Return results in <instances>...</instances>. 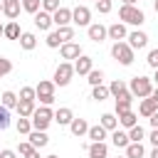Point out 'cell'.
I'll return each mask as SVG.
<instances>
[{
  "label": "cell",
  "mask_w": 158,
  "mask_h": 158,
  "mask_svg": "<svg viewBox=\"0 0 158 158\" xmlns=\"http://www.w3.org/2000/svg\"><path fill=\"white\" fill-rule=\"evenodd\" d=\"M101 126L106 131H116L118 128V116L116 114H101Z\"/></svg>",
  "instance_id": "83f0119b"
},
{
  "label": "cell",
  "mask_w": 158,
  "mask_h": 158,
  "mask_svg": "<svg viewBox=\"0 0 158 158\" xmlns=\"http://www.w3.org/2000/svg\"><path fill=\"white\" fill-rule=\"evenodd\" d=\"M22 10V0H2V15L7 20H17Z\"/></svg>",
  "instance_id": "ba28073f"
},
{
  "label": "cell",
  "mask_w": 158,
  "mask_h": 158,
  "mask_svg": "<svg viewBox=\"0 0 158 158\" xmlns=\"http://www.w3.org/2000/svg\"><path fill=\"white\" fill-rule=\"evenodd\" d=\"M47 47H52V49H57V47H62V40H59V35H57V30L47 35Z\"/></svg>",
  "instance_id": "60d3db41"
},
{
  "label": "cell",
  "mask_w": 158,
  "mask_h": 158,
  "mask_svg": "<svg viewBox=\"0 0 158 158\" xmlns=\"http://www.w3.org/2000/svg\"><path fill=\"white\" fill-rule=\"evenodd\" d=\"M151 158H158V148H153V151H151Z\"/></svg>",
  "instance_id": "f5cc1de1"
},
{
  "label": "cell",
  "mask_w": 158,
  "mask_h": 158,
  "mask_svg": "<svg viewBox=\"0 0 158 158\" xmlns=\"http://www.w3.org/2000/svg\"><path fill=\"white\" fill-rule=\"evenodd\" d=\"M86 77H89L86 81H89L91 86H101V81H104V72H101V69H91Z\"/></svg>",
  "instance_id": "d590c367"
},
{
  "label": "cell",
  "mask_w": 158,
  "mask_h": 158,
  "mask_svg": "<svg viewBox=\"0 0 158 158\" xmlns=\"http://www.w3.org/2000/svg\"><path fill=\"white\" fill-rule=\"evenodd\" d=\"M118 20L126 22V25L141 27V25L146 22V15H143V10L136 7V5H121V10H118Z\"/></svg>",
  "instance_id": "6da1fadb"
},
{
  "label": "cell",
  "mask_w": 158,
  "mask_h": 158,
  "mask_svg": "<svg viewBox=\"0 0 158 158\" xmlns=\"http://www.w3.org/2000/svg\"><path fill=\"white\" fill-rule=\"evenodd\" d=\"M15 128H17V133H22V136H30L32 133V121L30 118H17V123H15Z\"/></svg>",
  "instance_id": "d6a6232c"
},
{
  "label": "cell",
  "mask_w": 158,
  "mask_h": 158,
  "mask_svg": "<svg viewBox=\"0 0 158 158\" xmlns=\"http://www.w3.org/2000/svg\"><path fill=\"white\" fill-rule=\"evenodd\" d=\"M0 158H17V151H10V148H5V151H0Z\"/></svg>",
  "instance_id": "bcb514c9"
},
{
  "label": "cell",
  "mask_w": 158,
  "mask_h": 158,
  "mask_svg": "<svg viewBox=\"0 0 158 158\" xmlns=\"http://www.w3.org/2000/svg\"><path fill=\"white\" fill-rule=\"evenodd\" d=\"M27 141L32 143V148H44L49 143V136H47V131H35L32 128V133L27 136Z\"/></svg>",
  "instance_id": "9a60e30c"
},
{
  "label": "cell",
  "mask_w": 158,
  "mask_h": 158,
  "mask_svg": "<svg viewBox=\"0 0 158 158\" xmlns=\"http://www.w3.org/2000/svg\"><path fill=\"white\" fill-rule=\"evenodd\" d=\"M52 25H54V20H52V15H49V12L40 10V12L35 15V27H37V30H49Z\"/></svg>",
  "instance_id": "ac0fdd59"
},
{
  "label": "cell",
  "mask_w": 158,
  "mask_h": 158,
  "mask_svg": "<svg viewBox=\"0 0 158 158\" xmlns=\"http://www.w3.org/2000/svg\"><path fill=\"white\" fill-rule=\"evenodd\" d=\"M121 2H123V5H136L138 0H121Z\"/></svg>",
  "instance_id": "816d5d0a"
},
{
  "label": "cell",
  "mask_w": 158,
  "mask_h": 158,
  "mask_svg": "<svg viewBox=\"0 0 158 158\" xmlns=\"http://www.w3.org/2000/svg\"><path fill=\"white\" fill-rule=\"evenodd\" d=\"M148 121H151V126H153V128H158V111H156V114H153Z\"/></svg>",
  "instance_id": "681fc988"
},
{
  "label": "cell",
  "mask_w": 158,
  "mask_h": 158,
  "mask_svg": "<svg viewBox=\"0 0 158 158\" xmlns=\"http://www.w3.org/2000/svg\"><path fill=\"white\" fill-rule=\"evenodd\" d=\"M111 57H114L118 64H123V67L133 64V49L128 47V42H114V47H111Z\"/></svg>",
  "instance_id": "277c9868"
},
{
  "label": "cell",
  "mask_w": 158,
  "mask_h": 158,
  "mask_svg": "<svg viewBox=\"0 0 158 158\" xmlns=\"http://www.w3.org/2000/svg\"><path fill=\"white\" fill-rule=\"evenodd\" d=\"M69 131H72L77 138L86 136V133H89V121H86V118H74V121L69 123Z\"/></svg>",
  "instance_id": "e0dca14e"
},
{
  "label": "cell",
  "mask_w": 158,
  "mask_h": 158,
  "mask_svg": "<svg viewBox=\"0 0 158 158\" xmlns=\"http://www.w3.org/2000/svg\"><path fill=\"white\" fill-rule=\"evenodd\" d=\"M35 91H37V96H54V81L40 79V84L35 86Z\"/></svg>",
  "instance_id": "44dd1931"
},
{
  "label": "cell",
  "mask_w": 158,
  "mask_h": 158,
  "mask_svg": "<svg viewBox=\"0 0 158 158\" xmlns=\"http://www.w3.org/2000/svg\"><path fill=\"white\" fill-rule=\"evenodd\" d=\"M86 136L91 138V143H104V138H106V128H104L101 123L89 126V133H86Z\"/></svg>",
  "instance_id": "7402d4cb"
},
{
  "label": "cell",
  "mask_w": 158,
  "mask_h": 158,
  "mask_svg": "<svg viewBox=\"0 0 158 158\" xmlns=\"http://www.w3.org/2000/svg\"><path fill=\"white\" fill-rule=\"evenodd\" d=\"M153 81H156V86H158V69H156V74H153Z\"/></svg>",
  "instance_id": "11a10c76"
},
{
  "label": "cell",
  "mask_w": 158,
  "mask_h": 158,
  "mask_svg": "<svg viewBox=\"0 0 158 158\" xmlns=\"http://www.w3.org/2000/svg\"><path fill=\"white\" fill-rule=\"evenodd\" d=\"M59 52H62V59H79V57H81V47H79L77 42H67V44H62Z\"/></svg>",
  "instance_id": "8fae6325"
},
{
  "label": "cell",
  "mask_w": 158,
  "mask_h": 158,
  "mask_svg": "<svg viewBox=\"0 0 158 158\" xmlns=\"http://www.w3.org/2000/svg\"><path fill=\"white\" fill-rule=\"evenodd\" d=\"M109 146L106 143H89V158H106Z\"/></svg>",
  "instance_id": "cb8c5ba5"
},
{
  "label": "cell",
  "mask_w": 158,
  "mask_h": 158,
  "mask_svg": "<svg viewBox=\"0 0 158 158\" xmlns=\"http://www.w3.org/2000/svg\"><path fill=\"white\" fill-rule=\"evenodd\" d=\"M72 22L79 25V27H89V25H91V10H89L86 5H77V7L72 10Z\"/></svg>",
  "instance_id": "8992f818"
},
{
  "label": "cell",
  "mask_w": 158,
  "mask_h": 158,
  "mask_svg": "<svg viewBox=\"0 0 158 158\" xmlns=\"http://www.w3.org/2000/svg\"><path fill=\"white\" fill-rule=\"evenodd\" d=\"M30 151H32V143H30V141H22V143L17 146V153H20V156H25V153H30Z\"/></svg>",
  "instance_id": "f6af8a7d"
},
{
  "label": "cell",
  "mask_w": 158,
  "mask_h": 158,
  "mask_svg": "<svg viewBox=\"0 0 158 158\" xmlns=\"http://www.w3.org/2000/svg\"><path fill=\"white\" fill-rule=\"evenodd\" d=\"M118 123H121L123 128H133V126L138 123V116H136L133 111H123V114H118Z\"/></svg>",
  "instance_id": "484cf974"
},
{
  "label": "cell",
  "mask_w": 158,
  "mask_h": 158,
  "mask_svg": "<svg viewBox=\"0 0 158 158\" xmlns=\"http://www.w3.org/2000/svg\"><path fill=\"white\" fill-rule=\"evenodd\" d=\"M32 128L35 131H47V126L54 121V114H52V109L49 106H40V109H35V114H32Z\"/></svg>",
  "instance_id": "3957f363"
},
{
  "label": "cell",
  "mask_w": 158,
  "mask_h": 158,
  "mask_svg": "<svg viewBox=\"0 0 158 158\" xmlns=\"http://www.w3.org/2000/svg\"><path fill=\"white\" fill-rule=\"evenodd\" d=\"M94 2H99V0H94Z\"/></svg>",
  "instance_id": "94428289"
},
{
  "label": "cell",
  "mask_w": 158,
  "mask_h": 158,
  "mask_svg": "<svg viewBox=\"0 0 158 158\" xmlns=\"http://www.w3.org/2000/svg\"><path fill=\"white\" fill-rule=\"evenodd\" d=\"M156 111H158V106H156V101H153L151 96H148V99H141V104H138V114H141V116L151 118Z\"/></svg>",
  "instance_id": "d6986e66"
},
{
  "label": "cell",
  "mask_w": 158,
  "mask_h": 158,
  "mask_svg": "<svg viewBox=\"0 0 158 158\" xmlns=\"http://www.w3.org/2000/svg\"><path fill=\"white\" fill-rule=\"evenodd\" d=\"M20 25H17V20H10L7 25H5V37L7 40H20Z\"/></svg>",
  "instance_id": "f546056e"
},
{
  "label": "cell",
  "mask_w": 158,
  "mask_h": 158,
  "mask_svg": "<svg viewBox=\"0 0 158 158\" xmlns=\"http://www.w3.org/2000/svg\"><path fill=\"white\" fill-rule=\"evenodd\" d=\"M0 37H5V25L0 22Z\"/></svg>",
  "instance_id": "db71d44e"
},
{
  "label": "cell",
  "mask_w": 158,
  "mask_h": 158,
  "mask_svg": "<svg viewBox=\"0 0 158 158\" xmlns=\"http://www.w3.org/2000/svg\"><path fill=\"white\" fill-rule=\"evenodd\" d=\"M86 35H89V40L91 42H96V44H101L106 37H109V30L104 27V25H99V22H94V25H89L86 27Z\"/></svg>",
  "instance_id": "52a82bcc"
},
{
  "label": "cell",
  "mask_w": 158,
  "mask_h": 158,
  "mask_svg": "<svg viewBox=\"0 0 158 158\" xmlns=\"http://www.w3.org/2000/svg\"><path fill=\"white\" fill-rule=\"evenodd\" d=\"M128 91L133 96H138V99H148L153 94V79H148V77H133L131 84H128Z\"/></svg>",
  "instance_id": "7a4b0ae2"
},
{
  "label": "cell",
  "mask_w": 158,
  "mask_h": 158,
  "mask_svg": "<svg viewBox=\"0 0 158 158\" xmlns=\"http://www.w3.org/2000/svg\"><path fill=\"white\" fill-rule=\"evenodd\" d=\"M0 12H2V0H0Z\"/></svg>",
  "instance_id": "680465c9"
},
{
  "label": "cell",
  "mask_w": 158,
  "mask_h": 158,
  "mask_svg": "<svg viewBox=\"0 0 158 158\" xmlns=\"http://www.w3.org/2000/svg\"><path fill=\"white\" fill-rule=\"evenodd\" d=\"M96 10H99L101 15L111 12V0H99V2H96Z\"/></svg>",
  "instance_id": "7bdbcfd3"
},
{
  "label": "cell",
  "mask_w": 158,
  "mask_h": 158,
  "mask_svg": "<svg viewBox=\"0 0 158 158\" xmlns=\"http://www.w3.org/2000/svg\"><path fill=\"white\" fill-rule=\"evenodd\" d=\"M15 109H17V114H20L22 118H32V114H35L37 106H35V101H17Z\"/></svg>",
  "instance_id": "603a6c76"
},
{
  "label": "cell",
  "mask_w": 158,
  "mask_h": 158,
  "mask_svg": "<svg viewBox=\"0 0 158 158\" xmlns=\"http://www.w3.org/2000/svg\"><path fill=\"white\" fill-rule=\"evenodd\" d=\"M128 47L131 49H143L146 44H148V35L146 32H141V30H133V32H128Z\"/></svg>",
  "instance_id": "9c48e42d"
},
{
  "label": "cell",
  "mask_w": 158,
  "mask_h": 158,
  "mask_svg": "<svg viewBox=\"0 0 158 158\" xmlns=\"http://www.w3.org/2000/svg\"><path fill=\"white\" fill-rule=\"evenodd\" d=\"M146 62H148V67L158 69V49H151V52H148V59H146Z\"/></svg>",
  "instance_id": "ee69618b"
},
{
  "label": "cell",
  "mask_w": 158,
  "mask_h": 158,
  "mask_svg": "<svg viewBox=\"0 0 158 158\" xmlns=\"http://www.w3.org/2000/svg\"><path fill=\"white\" fill-rule=\"evenodd\" d=\"M7 126H10V109H5L0 104V131H5Z\"/></svg>",
  "instance_id": "ab89813d"
},
{
  "label": "cell",
  "mask_w": 158,
  "mask_h": 158,
  "mask_svg": "<svg viewBox=\"0 0 158 158\" xmlns=\"http://www.w3.org/2000/svg\"><path fill=\"white\" fill-rule=\"evenodd\" d=\"M17 101H20V96H17L15 91H2V96H0V104H2L5 109H15Z\"/></svg>",
  "instance_id": "4316f807"
},
{
  "label": "cell",
  "mask_w": 158,
  "mask_h": 158,
  "mask_svg": "<svg viewBox=\"0 0 158 158\" xmlns=\"http://www.w3.org/2000/svg\"><path fill=\"white\" fill-rule=\"evenodd\" d=\"M57 35H59L62 44H67V42L74 40V27H57Z\"/></svg>",
  "instance_id": "e575fe53"
},
{
  "label": "cell",
  "mask_w": 158,
  "mask_h": 158,
  "mask_svg": "<svg viewBox=\"0 0 158 158\" xmlns=\"http://www.w3.org/2000/svg\"><path fill=\"white\" fill-rule=\"evenodd\" d=\"M10 72H12V62H10V59H5V57H0V79H2V77H7Z\"/></svg>",
  "instance_id": "b9f144b4"
},
{
  "label": "cell",
  "mask_w": 158,
  "mask_h": 158,
  "mask_svg": "<svg viewBox=\"0 0 158 158\" xmlns=\"http://www.w3.org/2000/svg\"><path fill=\"white\" fill-rule=\"evenodd\" d=\"M111 94H109V86H91V99L94 101H104V99H109Z\"/></svg>",
  "instance_id": "1f68e13d"
},
{
  "label": "cell",
  "mask_w": 158,
  "mask_h": 158,
  "mask_svg": "<svg viewBox=\"0 0 158 158\" xmlns=\"http://www.w3.org/2000/svg\"><path fill=\"white\" fill-rule=\"evenodd\" d=\"M148 138H151V143H153V148H158V128H153Z\"/></svg>",
  "instance_id": "7dc6e473"
},
{
  "label": "cell",
  "mask_w": 158,
  "mask_h": 158,
  "mask_svg": "<svg viewBox=\"0 0 158 158\" xmlns=\"http://www.w3.org/2000/svg\"><path fill=\"white\" fill-rule=\"evenodd\" d=\"M91 69H94V59L86 57V54H81V57L74 62V74H89Z\"/></svg>",
  "instance_id": "5bb4252c"
},
{
  "label": "cell",
  "mask_w": 158,
  "mask_h": 158,
  "mask_svg": "<svg viewBox=\"0 0 158 158\" xmlns=\"http://www.w3.org/2000/svg\"><path fill=\"white\" fill-rule=\"evenodd\" d=\"M123 91H128V86H126L121 79H114V81L109 84V94H111V96H121Z\"/></svg>",
  "instance_id": "4dcf8cb0"
},
{
  "label": "cell",
  "mask_w": 158,
  "mask_h": 158,
  "mask_svg": "<svg viewBox=\"0 0 158 158\" xmlns=\"http://www.w3.org/2000/svg\"><path fill=\"white\" fill-rule=\"evenodd\" d=\"M111 143L116 146V148H123L126 151V146L131 143V138H128V131H111Z\"/></svg>",
  "instance_id": "ffe728a7"
},
{
  "label": "cell",
  "mask_w": 158,
  "mask_h": 158,
  "mask_svg": "<svg viewBox=\"0 0 158 158\" xmlns=\"http://www.w3.org/2000/svg\"><path fill=\"white\" fill-rule=\"evenodd\" d=\"M52 20H54L57 27H69V22H72V10H69V7H59V10L52 15Z\"/></svg>",
  "instance_id": "4fadbf2b"
},
{
  "label": "cell",
  "mask_w": 158,
  "mask_h": 158,
  "mask_svg": "<svg viewBox=\"0 0 158 158\" xmlns=\"http://www.w3.org/2000/svg\"><path fill=\"white\" fill-rule=\"evenodd\" d=\"M25 158H40V148H32L30 153H25Z\"/></svg>",
  "instance_id": "c3c4849f"
},
{
  "label": "cell",
  "mask_w": 158,
  "mask_h": 158,
  "mask_svg": "<svg viewBox=\"0 0 158 158\" xmlns=\"http://www.w3.org/2000/svg\"><path fill=\"white\" fill-rule=\"evenodd\" d=\"M54 121H57L59 126H69V123L74 121V111H72V109H67V106H62V109H57V111H54Z\"/></svg>",
  "instance_id": "2e32d148"
},
{
  "label": "cell",
  "mask_w": 158,
  "mask_h": 158,
  "mask_svg": "<svg viewBox=\"0 0 158 158\" xmlns=\"http://www.w3.org/2000/svg\"><path fill=\"white\" fill-rule=\"evenodd\" d=\"M47 158H59V156H47Z\"/></svg>",
  "instance_id": "6f0895ef"
},
{
  "label": "cell",
  "mask_w": 158,
  "mask_h": 158,
  "mask_svg": "<svg viewBox=\"0 0 158 158\" xmlns=\"http://www.w3.org/2000/svg\"><path fill=\"white\" fill-rule=\"evenodd\" d=\"M133 94L131 91H123L121 96H116V116L118 114H123V111H131V104H133Z\"/></svg>",
  "instance_id": "7c38bea8"
},
{
  "label": "cell",
  "mask_w": 158,
  "mask_h": 158,
  "mask_svg": "<svg viewBox=\"0 0 158 158\" xmlns=\"http://www.w3.org/2000/svg\"><path fill=\"white\" fill-rule=\"evenodd\" d=\"M22 10H25V12L37 15V12L42 10V0H22Z\"/></svg>",
  "instance_id": "836d02e7"
},
{
  "label": "cell",
  "mask_w": 158,
  "mask_h": 158,
  "mask_svg": "<svg viewBox=\"0 0 158 158\" xmlns=\"http://www.w3.org/2000/svg\"><path fill=\"white\" fill-rule=\"evenodd\" d=\"M143 136H146V131H143L138 123H136L133 128H128V138H131V143H141V141H143Z\"/></svg>",
  "instance_id": "74e56055"
},
{
  "label": "cell",
  "mask_w": 158,
  "mask_h": 158,
  "mask_svg": "<svg viewBox=\"0 0 158 158\" xmlns=\"http://www.w3.org/2000/svg\"><path fill=\"white\" fill-rule=\"evenodd\" d=\"M59 7H62V5H59V0H42V10H44V12H49V15H54Z\"/></svg>",
  "instance_id": "f35d334b"
},
{
  "label": "cell",
  "mask_w": 158,
  "mask_h": 158,
  "mask_svg": "<svg viewBox=\"0 0 158 158\" xmlns=\"http://www.w3.org/2000/svg\"><path fill=\"white\" fill-rule=\"evenodd\" d=\"M143 156H146L143 143H128L126 146V158H143Z\"/></svg>",
  "instance_id": "f1b7e54d"
},
{
  "label": "cell",
  "mask_w": 158,
  "mask_h": 158,
  "mask_svg": "<svg viewBox=\"0 0 158 158\" xmlns=\"http://www.w3.org/2000/svg\"><path fill=\"white\" fill-rule=\"evenodd\" d=\"M20 47L27 49V52L35 49V47H37V37H35V32H22V35H20Z\"/></svg>",
  "instance_id": "d4e9b609"
},
{
  "label": "cell",
  "mask_w": 158,
  "mask_h": 158,
  "mask_svg": "<svg viewBox=\"0 0 158 158\" xmlns=\"http://www.w3.org/2000/svg\"><path fill=\"white\" fill-rule=\"evenodd\" d=\"M153 7H156V12H158V0H156V2H153Z\"/></svg>",
  "instance_id": "9f6ffc18"
},
{
  "label": "cell",
  "mask_w": 158,
  "mask_h": 158,
  "mask_svg": "<svg viewBox=\"0 0 158 158\" xmlns=\"http://www.w3.org/2000/svg\"><path fill=\"white\" fill-rule=\"evenodd\" d=\"M106 30H109V40H114V42H123V40L128 37L123 22H114V25H109Z\"/></svg>",
  "instance_id": "30bf717a"
},
{
  "label": "cell",
  "mask_w": 158,
  "mask_h": 158,
  "mask_svg": "<svg viewBox=\"0 0 158 158\" xmlns=\"http://www.w3.org/2000/svg\"><path fill=\"white\" fill-rule=\"evenodd\" d=\"M151 99H153V101H156V106H158V86L153 89V94H151Z\"/></svg>",
  "instance_id": "f907efd6"
},
{
  "label": "cell",
  "mask_w": 158,
  "mask_h": 158,
  "mask_svg": "<svg viewBox=\"0 0 158 158\" xmlns=\"http://www.w3.org/2000/svg\"><path fill=\"white\" fill-rule=\"evenodd\" d=\"M116 158H126V156H116Z\"/></svg>",
  "instance_id": "91938a15"
},
{
  "label": "cell",
  "mask_w": 158,
  "mask_h": 158,
  "mask_svg": "<svg viewBox=\"0 0 158 158\" xmlns=\"http://www.w3.org/2000/svg\"><path fill=\"white\" fill-rule=\"evenodd\" d=\"M74 77V64L69 62H62L57 69H54V86H67Z\"/></svg>",
  "instance_id": "5b68a950"
},
{
  "label": "cell",
  "mask_w": 158,
  "mask_h": 158,
  "mask_svg": "<svg viewBox=\"0 0 158 158\" xmlns=\"http://www.w3.org/2000/svg\"><path fill=\"white\" fill-rule=\"evenodd\" d=\"M20 101H37L35 86H22V89H20Z\"/></svg>",
  "instance_id": "8d00e7d4"
}]
</instances>
